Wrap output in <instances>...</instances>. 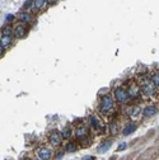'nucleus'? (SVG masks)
Masks as SVG:
<instances>
[{"instance_id": "1", "label": "nucleus", "mask_w": 159, "mask_h": 160, "mask_svg": "<svg viewBox=\"0 0 159 160\" xmlns=\"http://www.w3.org/2000/svg\"><path fill=\"white\" fill-rule=\"evenodd\" d=\"M113 104H115V101L112 98V95L110 94H106L103 95L102 99H101V104H99V110L103 113H107L113 108Z\"/></svg>"}, {"instance_id": "2", "label": "nucleus", "mask_w": 159, "mask_h": 160, "mask_svg": "<svg viewBox=\"0 0 159 160\" xmlns=\"http://www.w3.org/2000/svg\"><path fill=\"white\" fill-rule=\"evenodd\" d=\"M115 98L117 99V102L120 103H125L127 99H129V93L127 90H125L123 88H117L115 90Z\"/></svg>"}, {"instance_id": "3", "label": "nucleus", "mask_w": 159, "mask_h": 160, "mask_svg": "<svg viewBox=\"0 0 159 160\" xmlns=\"http://www.w3.org/2000/svg\"><path fill=\"white\" fill-rule=\"evenodd\" d=\"M36 154H37L40 160H50L51 159V156H52V151L50 150L48 147H41V149H38L37 150Z\"/></svg>"}, {"instance_id": "4", "label": "nucleus", "mask_w": 159, "mask_h": 160, "mask_svg": "<svg viewBox=\"0 0 159 160\" xmlns=\"http://www.w3.org/2000/svg\"><path fill=\"white\" fill-rule=\"evenodd\" d=\"M13 34L17 38H23L27 34V28L26 25L23 24V23H19V24H17L13 28Z\"/></svg>"}, {"instance_id": "5", "label": "nucleus", "mask_w": 159, "mask_h": 160, "mask_svg": "<svg viewBox=\"0 0 159 160\" xmlns=\"http://www.w3.org/2000/svg\"><path fill=\"white\" fill-rule=\"evenodd\" d=\"M141 89L143 91H144L145 94H148V95H152L155 93V89H157V86L153 84V81L150 80V81H145L144 84H143V86H141Z\"/></svg>"}, {"instance_id": "6", "label": "nucleus", "mask_w": 159, "mask_h": 160, "mask_svg": "<svg viewBox=\"0 0 159 160\" xmlns=\"http://www.w3.org/2000/svg\"><path fill=\"white\" fill-rule=\"evenodd\" d=\"M18 18L23 24H29V23L32 22V15H31V13H28V11H21V13L18 14Z\"/></svg>"}, {"instance_id": "7", "label": "nucleus", "mask_w": 159, "mask_h": 160, "mask_svg": "<svg viewBox=\"0 0 159 160\" xmlns=\"http://www.w3.org/2000/svg\"><path fill=\"white\" fill-rule=\"evenodd\" d=\"M157 112H158V108L155 105H148L144 108V110H143V116L144 117H153L154 114H157Z\"/></svg>"}, {"instance_id": "8", "label": "nucleus", "mask_w": 159, "mask_h": 160, "mask_svg": "<svg viewBox=\"0 0 159 160\" xmlns=\"http://www.w3.org/2000/svg\"><path fill=\"white\" fill-rule=\"evenodd\" d=\"M61 139H63V136H61L57 131L52 132L51 135H50V142H51L52 145H56V146L61 144Z\"/></svg>"}, {"instance_id": "9", "label": "nucleus", "mask_w": 159, "mask_h": 160, "mask_svg": "<svg viewBox=\"0 0 159 160\" xmlns=\"http://www.w3.org/2000/svg\"><path fill=\"white\" fill-rule=\"evenodd\" d=\"M136 128H138L136 123H135V122H130V123H127L125 127H123L122 132H123V135H125V136H127V135H130V133H133Z\"/></svg>"}, {"instance_id": "10", "label": "nucleus", "mask_w": 159, "mask_h": 160, "mask_svg": "<svg viewBox=\"0 0 159 160\" xmlns=\"http://www.w3.org/2000/svg\"><path fill=\"white\" fill-rule=\"evenodd\" d=\"M11 42H13V40H11V36L3 34V36L0 37V46H3L4 48H5V47H9V46L11 45Z\"/></svg>"}, {"instance_id": "11", "label": "nucleus", "mask_w": 159, "mask_h": 160, "mask_svg": "<svg viewBox=\"0 0 159 160\" xmlns=\"http://www.w3.org/2000/svg\"><path fill=\"white\" fill-rule=\"evenodd\" d=\"M127 93H129V98H136V97H139V94H140V88H139L136 84H134Z\"/></svg>"}, {"instance_id": "12", "label": "nucleus", "mask_w": 159, "mask_h": 160, "mask_svg": "<svg viewBox=\"0 0 159 160\" xmlns=\"http://www.w3.org/2000/svg\"><path fill=\"white\" fill-rule=\"evenodd\" d=\"M87 135H88V128L84 127V126H81L75 131V136L78 139H84V137H87Z\"/></svg>"}, {"instance_id": "13", "label": "nucleus", "mask_w": 159, "mask_h": 160, "mask_svg": "<svg viewBox=\"0 0 159 160\" xmlns=\"http://www.w3.org/2000/svg\"><path fill=\"white\" fill-rule=\"evenodd\" d=\"M47 5V0H33V6L36 10H42Z\"/></svg>"}, {"instance_id": "14", "label": "nucleus", "mask_w": 159, "mask_h": 160, "mask_svg": "<svg viewBox=\"0 0 159 160\" xmlns=\"http://www.w3.org/2000/svg\"><path fill=\"white\" fill-rule=\"evenodd\" d=\"M111 141H106V142H103V145H101V146L98 147V152H106L108 149L111 147Z\"/></svg>"}, {"instance_id": "15", "label": "nucleus", "mask_w": 159, "mask_h": 160, "mask_svg": "<svg viewBox=\"0 0 159 160\" xmlns=\"http://www.w3.org/2000/svg\"><path fill=\"white\" fill-rule=\"evenodd\" d=\"M127 113H129V116L135 117V116H138V113H140V108H139V107H131V108L127 110Z\"/></svg>"}, {"instance_id": "16", "label": "nucleus", "mask_w": 159, "mask_h": 160, "mask_svg": "<svg viewBox=\"0 0 159 160\" xmlns=\"http://www.w3.org/2000/svg\"><path fill=\"white\" fill-rule=\"evenodd\" d=\"M91 125H92L94 128H101V127H102L101 122H99L98 120H97L96 117H91Z\"/></svg>"}, {"instance_id": "17", "label": "nucleus", "mask_w": 159, "mask_h": 160, "mask_svg": "<svg viewBox=\"0 0 159 160\" xmlns=\"http://www.w3.org/2000/svg\"><path fill=\"white\" fill-rule=\"evenodd\" d=\"M63 133V139H68V137H70V133H71V130H70V127H66V128H64V131L61 132Z\"/></svg>"}, {"instance_id": "18", "label": "nucleus", "mask_w": 159, "mask_h": 160, "mask_svg": "<svg viewBox=\"0 0 159 160\" xmlns=\"http://www.w3.org/2000/svg\"><path fill=\"white\" fill-rule=\"evenodd\" d=\"M11 33H13V28L9 25L4 27L3 28V34H6V36H11Z\"/></svg>"}, {"instance_id": "19", "label": "nucleus", "mask_w": 159, "mask_h": 160, "mask_svg": "<svg viewBox=\"0 0 159 160\" xmlns=\"http://www.w3.org/2000/svg\"><path fill=\"white\" fill-rule=\"evenodd\" d=\"M152 81H153V84H154L155 86H159V72H157V74L153 75Z\"/></svg>"}, {"instance_id": "20", "label": "nucleus", "mask_w": 159, "mask_h": 160, "mask_svg": "<svg viewBox=\"0 0 159 160\" xmlns=\"http://www.w3.org/2000/svg\"><path fill=\"white\" fill-rule=\"evenodd\" d=\"M32 5H33V0H26V3L23 4V9L27 10V9H29Z\"/></svg>"}, {"instance_id": "21", "label": "nucleus", "mask_w": 159, "mask_h": 160, "mask_svg": "<svg viewBox=\"0 0 159 160\" xmlns=\"http://www.w3.org/2000/svg\"><path fill=\"white\" fill-rule=\"evenodd\" d=\"M13 21H14V15H13V14H8L6 18H5V22L8 23V24H9V23H11Z\"/></svg>"}, {"instance_id": "22", "label": "nucleus", "mask_w": 159, "mask_h": 160, "mask_svg": "<svg viewBox=\"0 0 159 160\" xmlns=\"http://www.w3.org/2000/svg\"><path fill=\"white\" fill-rule=\"evenodd\" d=\"M66 150H68V151H75V150H76V146H75L74 144H69L68 147H66Z\"/></svg>"}, {"instance_id": "23", "label": "nucleus", "mask_w": 159, "mask_h": 160, "mask_svg": "<svg viewBox=\"0 0 159 160\" xmlns=\"http://www.w3.org/2000/svg\"><path fill=\"white\" fill-rule=\"evenodd\" d=\"M127 147V145L125 142H122L121 145H118V147H117V151H121V150H125V149Z\"/></svg>"}, {"instance_id": "24", "label": "nucleus", "mask_w": 159, "mask_h": 160, "mask_svg": "<svg viewBox=\"0 0 159 160\" xmlns=\"http://www.w3.org/2000/svg\"><path fill=\"white\" fill-rule=\"evenodd\" d=\"M111 131L113 132V133L117 132V127H116V125H115V123H113V127H112V126H111Z\"/></svg>"}, {"instance_id": "25", "label": "nucleus", "mask_w": 159, "mask_h": 160, "mask_svg": "<svg viewBox=\"0 0 159 160\" xmlns=\"http://www.w3.org/2000/svg\"><path fill=\"white\" fill-rule=\"evenodd\" d=\"M4 55V47L3 46H0V57H1Z\"/></svg>"}, {"instance_id": "26", "label": "nucleus", "mask_w": 159, "mask_h": 160, "mask_svg": "<svg viewBox=\"0 0 159 160\" xmlns=\"http://www.w3.org/2000/svg\"><path fill=\"white\" fill-rule=\"evenodd\" d=\"M83 160H93V158H92V156H85Z\"/></svg>"}]
</instances>
